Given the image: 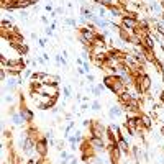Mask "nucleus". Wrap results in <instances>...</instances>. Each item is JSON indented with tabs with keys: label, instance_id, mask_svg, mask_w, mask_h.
Returning a JSON list of instances; mask_svg holds the SVG:
<instances>
[{
	"label": "nucleus",
	"instance_id": "a878e982",
	"mask_svg": "<svg viewBox=\"0 0 164 164\" xmlns=\"http://www.w3.org/2000/svg\"><path fill=\"white\" fill-rule=\"evenodd\" d=\"M25 164H36V161H35V159H28Z\"/></svg>",
	"mask_w": 164,
	"mask_h": 164
},
{
	"label": "nucleus",
	"instance_id": "423d86ee",
	"mask_svg": "<svg viewBox=\"0 0 164 164\" xmlns=\"http://www.w3.org/2000/svg\"><path fill=\"white\" fill-rule=\"evenodd\" d=\"M89 141L92 143V146L95 148V151H97V153H105V151H107V143L103 141V138L90 136V135H89Z\"/></svg>",
	"mask_w": 164,
	"mask_h": 164
},
{
	"label": "nucleus",
	"instance_id": "0eeeda50",
	"mask_svg": "<svg viewBox=\"0 0 164 164\" xmlns=\"http://www.w3.org/2000/svg\"><path fill=\"white\" fill-rule=\"evenodd\" d=\"M138 23H140V20H138V18H133V17L123 15V17H122V23H120V25H122L125 30H131V31H133V30L138 26Z\"/></svg>",
	"mask_w": 164,
	"mask_h": 164
},
{
	"label": "nucleus",
	"instance_id": "5701e85b",
	"mask_svg": "<svg viewBox=\"0 0 164 164\" xmlns=\"http://www.w3.org/2000/svg\"><path fill=\"white\" fill-rule=\"evenodd\" d=\"M87 81H89V82H94V81H95V77H94L92 74H87Z\"/></svg>",
	"mask_w": 164,
	"mask_h": 164
},
{
	"label": "nucleus",
	"instance_id": "9b49d317",
	"mask_svg": "<svg viewBox=\"0 0 164 164\" xmlns=\"http://www.w3.org/2000/svg\"><path fill=\"white\" fill-rule=\"evenodd\" d=\"M118 148L120 151H122L123 154H130V146H128V141L125 140V138H122V140H118Z\"/></svg>",
	"mask_w": 164,
	"mask_h": 164
},
{
	"label": "nucleus",
	"instance_id": "c85d7f7f",
	"mask_svg": "<svg viewBox=\"0 0 164 164\" xmlns=\"http://www.w3.org/2000/svg\"><path fill=\"white\" fill-rule=\"evenodd\" d=\"M161 135L164 136V126H161Z\"/></svg>",
	"mask_w": 164,
	"mask_h": 164
},
{
	"label": "nucleus",
	"instance_id": "f3484780",
	"mask_svg": "<svg viewBox=\"0 0 164 164\" xmlns=\"http://www.w3.org/2000/svg\"><path fill=\"white\" fill-rule=\"evenodd\" d=\"M61 159H71V156H69L67 151H61Z\"/></svg>",
	"mask_w": 164,
	"mask_h": 164
},
{
	"label": "nucleus",
	"instance_id": "7ed1b4c3",
	"mask_svg": "<svg viewBox=\"0 0 164 164\" xmlns=\"http://www.w3.org/2000/svg\"><path fill=\"white\" fill-rule=\"evenodd\" d=\"M20 148H21L23 154H26V156L33 154V151H36V144H35V143L26 136V135L21 138V141H20Z\"/></svg>",
	"mask_w": 164,
	"mask_h": 164
},
{
	"label": "nucleus",
	"instance_id": "393cba45",
	"mask_svg": "<svg viewBox=\"0 0 164 164\" xmlns=\"http://www.w3.org/2000/svg\"><path fill=\"white\" fill-rule=\"evenodd\" d=\"M5 102H10V103H12V102H13V97H12V95H5Z\"/></svg>",
	"mask_w": 164,
	"mask_h": 164
},
{
	"label": "nucleus",
	"instance_id": "4468645a",
	"mask_svg": "<svg viewBox=\"0 0 164 164\" xmlns=\"http://www.w3.org/2000/svg\"><path fill=\"white\" fill-rule=\"evenodd\" d=\"M0 64H2V67H7V64H8V59L3 54H0Z\"/></svg>",
	"mask_w": 164,
	"mask_h": 164
},
{
	"label": "nucleus",
	"instance_id": "6ab92c4d",
	"mask_svg": "<svg viewBox=\"0 0 164 164\" xmlns=\"http://www.w3.org/2000/svg\"><path fill=\"white\" fill-rule=\"evenodd\" d=\"M48 140H54V133H53V130H49V131H46V135H44Z\"/></svg>",
	"mask_w": 164,
	"mask_h": 164
},
{
	"label": "nucleus",
	"instance_id": "1a4fd4ad",
	"mask_svg": "<svg viewBox=\"0 0 164 164\" xmlns=\"http://www.w3.org/2000/svg\"><path fill=\"white\" fill-rule=\"evenodd\" d=\"M18 113L21 115V118L25 120L26 123H33V118H35V113H33L31 110L28 108V107H23V108L18 110Z\"/></svg>",
	"mask_w": 164,
	"mask_h": 164
},
{
	"label": "nucleus",
	"instance_id": "ddd939ff",
	"mask_svg": "<svg viewBox=\"0 0 164 164\" xmlns=\"http://www.w3.org/2000/svg\"><path fill=\"white\" fill-rule=\"evenodd\" d=\"M12 120H13V123H15V125H21V123L25 122V120L21 118V115H20V113H15V115H12Z\"/></svg>",
	"mask_w": 164,
	"mask_h": 164
},
{
	"label": "nucleus",
	"instance_id": "9d476101",
	"mask_svg": "<svg viewBox=\"0 0 164 164\" xmlns=\"http://www.w3.org/2000/svg\"><path fill=\"white\" fill-rule=\"evenodd\" d=\"M8 44H10V48H13L20 56H26L28 54V46L25 44V43H8Z\"/></svg>",
	"mask_w": 164,
	"mask_h": 164
},
{
	"label": "nucleus",
	"instance_id": "6e6552de",
	"mask_svg": "<svg viewBox=\"0 0 164 164\" xmlns=\"http://www.w3.org/2000/svg\"><path fill=\"white\" fill-rule=\"evenodd\" d=\"M107 54L112 58L113 61H125L126 59V56H128V53H125V51H122V49H117V48H110L108 51H107Z\"/></svg>",
	"mask_w": 164,
	"mask_h": 164
},
{
	"label": "nucleus",
	"instance_id": "c756f323",
	"mask_svg": "<svg viewBox=\"0 0 164 164\" xmlns=\"http://www.w3.org/2000/svg\"><path fill=\"white\" fill-rule=\"evenodd\" d=\"M44 164H51V163H49V161H46V163H44Z\"/></svg>",
	"mask_w": 164,
	"mask_h": 164
},
{
	"label": "nucleus",
	"instance_id": "b1692460",
	"mask_svg": "<svg viewBox=\"0 0 164 164\" xmlns=\"http://www.w3.org/2000/svg\"><path fill=\"white\" fill-rule=\"evenodd\" d=\"M89 125H90V120H84V122H82V126H87V128H89Z\"/></svg>",
	"mask_w": 164,
	"mask_h": 164
},
{
	"label": "nucleus",
	"instance_id": "20e7f679",
	"mask_svg": "<svg viewBox=\"0 0 164 164\" xmlns=\"http://www.w3.org/2000/svg\"><path fill=\"white\" fill-rule=\"evenodd\" d=\"M25 135H26V136L30 138V140H31L33 143H35V144H36V141L40 140L41 136H43V135L40 133V130H38V126L35 125V123H28V125H26V130H25Z\"/></svg>",
	"mask_w": 164,
	"mask_h": 164
},
{
	"label": "nucleus",
	"instance_id": "dca6fc26",
	"mask_svg": "<svg viewBox=\"0 0 164 164\" xmlns=\"http://www.w3.org/2000/svg\"><path fill=\"white\" fill-rule=\"evenodd\" d=\"M66 25H69V26H76V20H74V18H66Z\"/></svg>",
	"mask_w": 164,
	"mask_h": 164
},
{
	"label": "nucleus",
	"instance_id": "4be33fe9",
	"mask_svg": "<svg viewBox=\"0 0 164 164\" xmlns=\"http://www.w3.org/2000/svg\"><path fill=\"white\" fill-rule=\"evenodd\" d=\"M40 46H41V48H44V46H46V40H44V38H40Z\"/></svg>",
	"mask_w": 164,
	"mask_h": 164
},
{
	"label": "nucleus",
	"instance_id": "cd10ccee",
	"mask_svg": "<svg viewBox=\"0 0 164 164\" xmlns=\"http://www.w3.org/2000/svg\"><path fill=\"white\" fill-rule=\"evenodd\" d=\"M69 161H71V164H77V161L74 159V158H71V159H69Z\"/></svg>",
	"mask_w": 164,
	"mask_h": 164
},
{
	"label": "nucleus",
	"instance_id": "a211bd4d",
	"mask_svg": "<svg viewBox=\"0 0 164 164\" xmlns=\"http://www.w3.org/2000/svg\"><path fill=\"white\" fill-rule=\"evenodd\" d=\"M62 148H64V141H56V149L62 151Z\"/></svg>",
	"mask_w": 164,
	"mask_h": 164
},
{
	"label": "nucleus",
	"instance_id": "39448f33",
	"mask_svg": "<svg viewBox=\"0 0 164 164\" xmlns=\"http://www.w3.org/2000/svg\"><path fill=\"white\" fill-rule=\"evenodd\" d=\"M48 146H49V141H48V138L43 135L36 141V154L46 158V154H48Z\"/></svg>",
	"mask_w": 164,
	"mask_h": 164
},
{
	"label": "nucleus",
	"instance_id": "f8f14e48",
	"mask_svg": "<svg viewBox=\"0 0 164 164\" xmlns=\"http://www.w3.org/2000/svg\"><path fill=\"white\" fill-rule=\"evenodd\" d=\"M122 113H123V108H120V107H112V108H110V112H108L110 118H118Z\"/></svg>",
	"mask_w": 164,
	"mask_h": 164
},
{
	"label": "nucleus",
	"instance_id": "bb28decb",
	"mask_svg": "<svg viewBox=\"0 0 164 164\" xmlns=\"http://www.w3.org/2000/svg\"><path fill=\"white\" fill-rule=\"evenodd\" d=\"M89 108V105H87V102H84V103H82V110H87Z\"/></svg>",
	"mask_w": 164,
	"mask_h": 164
},
{
	"label": "nucleus",
	"instance_id": "412c9836",
	"mask_svg": "<svg viewBox=\"0 0 164 164\" xmlns=\"http://www.w3.org/2000/svg\"><path fill=\"white\" fill-rule=\"evenodd\" d=\"M3 138H12V131H8V130H3Z\"/></svg>",
	"mask_w": 164,
	"mask_h": 164
},
{
	"label": "nucleus",
	"instance_id": "f257e3e1",
	"mask_svg": "<svg viewBox=\"0 0 164 164\" xmlns=\"http://www.w3.org/2000/svg\"><path fill=\"white\" fill-rule=\"evenodd\" d=\"M89 133H90V136L103 138L105 135H107V128H105V125L100 122V120H90V125H89Z\"/></svg>",
	"mask_w": 164,
	"mask_h": 164
},
{
	"label": "nucleus",
	"instance_id": "2eb2a0df",
	"mask_svg": "<svg viewBox=\"0 0 164 164\" xmlns=\"http://www.w3.org/2000/svg\"><path fill=\"white\" fill-rule=\"evenodd\" d=\"M62 92H64V97H66V99H69V97H71V87H64L62 89Z\"/></svg>",
	"mask_w": 164,
	"mask_h": 164
},
{
	"label": "nucleus",
	"instance_id": "f03ea898",
	"mask_svg": "<svg viewBox=\"0 0 164 164\" xmlns=\"http://www.w3.org/2000/svg\"><path fill=\"white\" fill-rule=\"evenodd\" d=\"M133 84H135V87H136L138 94H146V92L149 90V87H151V79H149V76L144 72L133 82Z\"/></svg>",
	"mask_w": 164,
	"mask_h": 164
},
{
	"label": "nucleus",
	"instance_id": "aec40b11",
	"mask_svg": "<svg viewBox=\"0 0 164 164\" xmlns=\"http://www.w3.org/2000/svg\"><path fill=\"white\" fill-rule=\"evenodd\" d=\"M92 110H100V102L95 100L94 103H92Z\"/></svg>",
	"mask_w": 164,
	"mask_h": 164
}]
</instances>
